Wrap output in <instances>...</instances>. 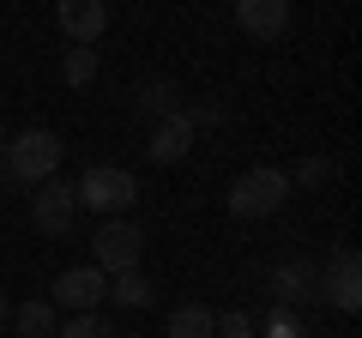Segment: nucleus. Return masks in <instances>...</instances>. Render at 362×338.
Returning <instances> with one entry per match:
<instances>
[{
    "mask_svg": "<svg viewBox=\"0 0 362 338\" xmlns=\"http://www.w3.org/2000/svg\"><path fill=\"white\" fill-rule=\"evenodd\" d=\"M61 133H49V127H30V133H18V139H6L0 145V163H6V175L13 182H25V187H42L61 169Z\"/></svg>",
    "mask_w": 362,
    "mask_h": 338,
    "instance_id": "nucleus-1",
    "label": "nucleus"
},
{
    "mask_svg": "<svg viewBox=\"0 0 362 338\" xmlns=\"http://www.w3.org/2000/svg\"><path fill=\"white\" fill-rule=\"evenodd\" d=\"M290 199V175L284 169H242L230 182V194H223V206H230V218H242V223H254V218H272V211Z\"/></svg>",
    "mask_w": 362,
    "mask_h": 338,
    "instance_id": "nucleus-2",
    "label": "nucleus"
},
{
    "mask_svg": "<svg viewBox=\"0 0 362 338\" xmlns=\"http://www.w3.org/2000/svg\"><path fill=\"white\" fill-rule=\"evenodd\" d=\"M78 206L85 211H103V218H127L133 199H139V182H133V169H115V163H90L85 175L73 182Z\"/></svg>",
    "mask_w": 362,
    "mask_h": 338,
    "instance_id": "nucleus-3",
    "label": "nucleus"
},
{
    "mask_svg": "<svg viewBox=\"0 0 362 338\" xmlns=\"http://www.w3.org/2000/svg\"><path fill=\"white\" fill-rule=\"evenodd\" d=\"M139 254H145V235L133 218H103L97 235H90V266L103 278H121V272H139Z\"/></svg>",
    "mask_w": 362,
    "mask_h": 338,
    "instance_id": "nucleus-4",
    "label": "nucleus"
},
{
    "mask_svg": "<svg viewBox=\"0 0 362 338\" xmlns=\"http://www.w3.org/2000/svg\"><path fill=\"white\" fill-rule=\"evenodd\" d=\"M30 223H37L42 235H73V223H78V194H73V182H61V175H49V182L30 194Z\"/></svg>",
    "mask_w": 362,
    "mask_h": 338,
    "instance_id": "nucleus-5",
    "label": "nucleus"
},
{
    "mask_svg": "<svg viewBox=\"0 0 362 338\" xmlns=\"http://www.w3.org/2000/svg\"><path fill=\"white\" fill-rule=\"evenodd\" d=\"M320 296L332 302L338 314H356V308H362V254H356V247H338L332 260H326Z\"/></svg>",
    "mask_w": 362,
    "mask_h": 338,
    "instance_id": "nucleus-6",
    "label": "nucleus"
},
{
    "mask_svg": "<svg viewBox=\"0 0 362 338\" xmlns=\"http://www.w3.org/2000/svg\"><path fill=\"white\" fill-rule=\"evenodd\" d=\"M109 296V278L97 272V266H66L61 278H54V308H66V314H97V302Z\"/></svg>",
    "mask_w": 362,
    "mask_h": 338,
    "instance_id": "nucleus-7",
    "label": "nucleus"
},
{
    "mask_svg": "<svg viewBox=\"0 0 362 338\" xmlns=\"http://www.w3.org/2000/svg\"><path fill=\"white\" fill-rule=\"evenodd\" d=\"M314 296H320V266L290 260V266L272 272V308H290V314H296L302 302H314Z\"/></svg>",
    "mask_w": 362,
    "mask_h": 338,
    "instance_id": "nucleus-8",
    "label": "nucleus"
},
{
    "mask_svg": "<svg viewBox=\"0 0 362 338\" xmlns=\"http://www.w3.org/2000/svg\"><path fill=\"white\" fill-rule=\"evenodd\" d=\"M235 25L254 42H278L290 30V6L284 0H235Z\"/></svg>",
    "mask_w": 362,
    "mask_h": 338,
    "instance_id": "nucleus-9",
    "label": "nucleus"
},
{
    "mask_svg": "<svg viewBox=\"0 0 362 338\" xmlns=\"http://www.w3.org/2000/svg\"><path fill=\"white\" fill-rule=\"evenodd\" d=\"M61 30L73 37V49H97V37L109 30L103 0H61Z\"/></svg>",
    "mask_w": 362,
    "mask_h": 338,
    "instance_id": "nucleus-10",
    "label": "nucleus"
},
{
    "mask_svg": "<svg viewBox=\"0 0 362 338\" xmlns=\"http://www.w3.org/2000/svg\"><path fill=\"white\" fill-rule=\"evenodd\" d=\"M151 163H181V157L194 151V121L187 115H163V121H151Z\"/></svg>",
    "mask_w": 362,
    "mask_h": 338,
    "instance_id": "nucleus-11",
    "label": "nucleus"
},
{
    "mask_svg": "<svg viewBox=\"0 0 362 338\" xmlns=\"http://www.w3.org/2000/svg\"><path fill=\"white\" fill-rule=\"evenodd\" d=\"M13 332H18V338H54V332H61V320H54V302H42V296L18 302V308H13Z\"/></svg>",
    "mask_w": 362,
    "mask_h": 338,
    "instance_id": "nucleus-12",
    "label": "nucleus"
},
{
    "mask_svg": "<svg viewBox=\"0 0 362 338\" xmlns=\"http://www.w3.org/2000/svg\"><path fill=\"white\" fill-rule=\"evenodd\" d=\"M175 85H169V78H145L139 91H133V109H139L145 121H163V115H181V103H175Z\"/></svg>",
    "mask_w": 362,
    "mask_h": 338,
    "instance_id": "nucleus-13",
    "label": "nucleus"
},
{
    "mask_svg": "<svg viewBox=\"0 0 362 338\" xmlns=\"http://www.w3.org/2000/svg\"><path fill=\"white\" fill-rule=\"evenodd\" d=\"M109 296H115V308H151V302H157V284H151V278H145V272H121V278H109Z\"/></svg>",
    "mask_w": 362,
    "mask_h": 338,
    "instance_id": "nucleus-14",
    "label": "nucleus"
},
{
    "mask_svg": "<svg viewBox=\"0 0 362 338\" xmlns=\"http://www.w3.org/2000/svg\"><path fill=\"white\" fill-rule=\"evenodd\" d=\"M211 320H218V314H211L206 302H181V308L169 314V338H211Z\"/></svg>",
    "mask_w": 362,
    "mask_h": 338,
    "instance_id": "nucleus-15",
    "label": "nucleus"
},
{
    "mask_svg": "<svg viewBox=\"0 0 362 338\" xmlns=\"http://www.w3.org/2000/svg\"><path fill=\"white\" fill-rule=\"evenodd\" d=\"M54 338H121V332H115V326L103 320V314H66V320H61V332H54Z\"/></svg>",
    "mask_w": 362,
    "mask_h": 338,
    "instance_id": "nucleus-16",
    "label": "nucleus"
},
{
    "mask_svg": "<svg viewBox=\"0 0 362 338\" xmlns=\"http://www.w3.org/2000/svg\"><path fill=\"white\" fill-rule=\"evenodd\" d=\"M61 78L66 85H90V78H97V49H66V61H61Z\"/></svg>",
    "mask_w": 362,
    "mask_h": 338,
    "instance_id": "nucleus-17",
    "label": "nucleus"
},
{
    "mask_svg": "<svg viewBox=\"0 0 362 338\" xmlns=\"http://www.w3.org/2000/svg\"><path fill=\"white\" fill-rule=\"evenodd\" d=\"M266 338H308V326H302V314L272 308V314H266Z\"/></svg>",
    "mask_w": 362,
    "mask_h": 338,
    "instance_id": "nucleus-18",
    "label": "nucleus"
},
{
    "mask_svg": "<svg viewBox=\"0 0 362 338\" xmlns=\"http://www.w3.org/2000/svg\"><path fill=\"white\" fill-rule=\"evenodd\" d=\"M211 338H254V320H247L242 308H223L218 320H211Z\"/></svg>",
    "mask_w": 362,
    "mask_h": 338,
    "instance_id": "nucleus-19",
    "label": "nucleus"
},
{
    "mask_svg": "<svg viewBox=\"0 0 362 338\" xmlns=\"http://www.w3.org/2000/svg\"><path fill=\"white\" fill-rule=\"evenodd\" d=\"M326 175H332V163H326V157H308V163L296 169V182H302V187H320Z\"/></svg>",
    "mask_w": 362,
    "mask_h": 338,
    "instance_id": "nucleus-20",
    "label": "nucleus"
},
{
    "mask_svg": "<svg viewBox=\"0 0 362 338\" xmlns=\"http://www.w3.org/2000/svg\"><path fill=\"white\" fill-rule=\"evenodd\" d=\"M187 121H194V133H199V127H218V121H223V103H199Z\"/></svg>",
    "mask_w": 362,
    "mask_h": 338,
    "instance_id": "nucleus-21",
    "label": "nucleus"
},
{
    "mask_svg": "<svg viewBox=\"0 0 362 338\" xmlns=\"http://www.w3.org/2000/svg\"><path fill=\"white\" fill-rule=\"evenodd\" d=\"M6 326H13V302L0 296V338H6Z\"/></svg>",
    "mask_w": 362,
    "mask_h": 338,
    "instance_id": "nucleus-22",
    "label": "nucleus"
},
{
    "mask_svg": "<svg viewBox=\"0 0 362 338\" xmlns=\"http://www.w3.org/2000/svg\"><path fill=\"white\" fill-rule=\"evenodd\" d=\"M0 175H6V163H0Z\"/></svg>",
    "mask_w": 362,
    "mask_h": 338,
    "instance_id": "nucleus-23",
    "label": "nucleus"
},
{
    "mask_svg": "<svg viewBox=\"0 0 362 338\" xmlns=\"http://www.w3.org/2000/svg\"><path fill=\"white\" fill-rule=\"evenodd\" d=\"M133 338H139V332H133Z\"/></svg>",
    "mask_w": 362,
    "mask_h": 338,
    "instance_id": "nucleus-24",
    "label": "nucleus"
}]
</instances>
